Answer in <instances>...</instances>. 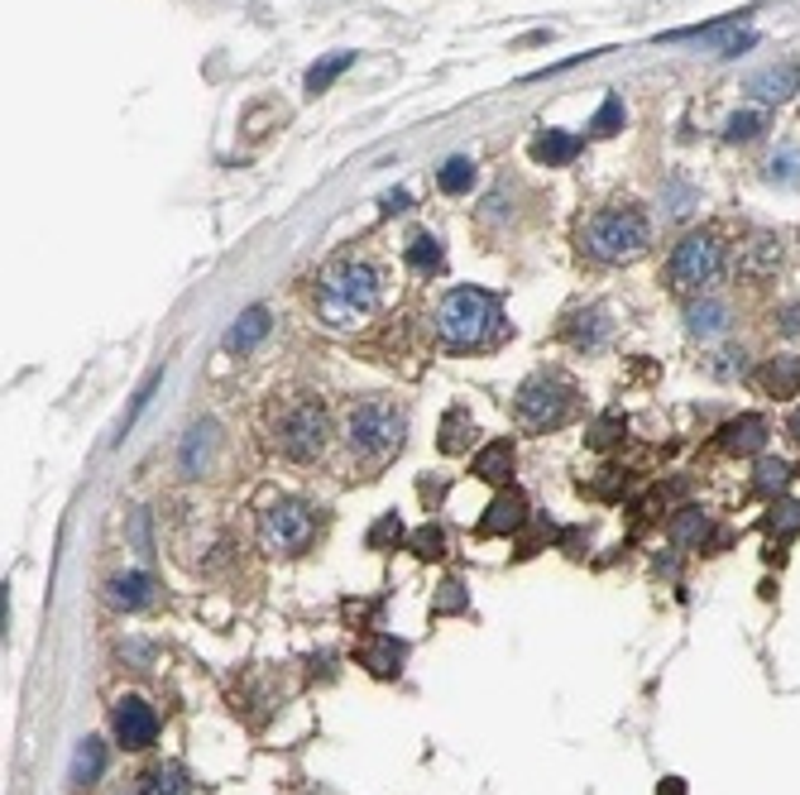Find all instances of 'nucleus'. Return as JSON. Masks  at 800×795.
Segmentation results:
<instances>
[{"label":"nucleus","instance_id":"nucleus-41","mask_svg":"<svg viewBox=\"0 0 800 795\" xmlns=\"http://www.w3.org/2000/svg\"><path fill=\"white\" fill-rule=\"evenodd\" d=\"M403 206H408V197H403V193H393V197H383V212H403Z\"/></svg>","mask_w":800,"mask_h":795},{"label":"nucleus","instance_id":"nucleus-19","mask_svg":"<svg viewBox=\"0 0 800 795\" xmlns=\"http://www.w3.org/2000/svg\"><path fill=\"white\" fill-rule=\"evenodd\" d=\"M470 470L479 474V480H489V484H504L508 474H514V446H508V441H489V446L475 455Z\"/></svg>","mask_w":800,"mask_h":795},{"label":"nucleus","instance_id":"nucleus-5","mask_svg":"<svg viewBox=\"0 0 800 795\" xmlns=\"http://www.w3.org/2000/svg\"><path fill=\"white\" fill-rule=\"evenodd\" d=\"M316 537V513L302 499H274L260 513V547L274 556H302Z\"/></svg>","mask_w":800,"mask_h":795},{"label":"nucleus","instance_id":"nucleus-6","mask_svg":"<svg viewBox=\"0 0 800 795\" xmlns=\"http://www.w3.org/2000/svg\"><path fill=\"white\" fill-rule=\"evenodd\" d=\"M719 268H724V245H719L714 230H695L685 235V241L671 249V264H666V278L676 293H700L710 288L719 278Z\"/></svg>","mask_w":800,"mask_h":795},{"label":"nucleus","instance_id":"nucleus-8","mask_svg":"<svg viewBox=\"0 0 800 795\" xmlns=\"http://www.w3.org/2000/svg\"><path fill=\"white\" fill-rule=\"evenodd\" d=\"M326 441H331V418L322 403H297L279 426V451L287 460H302V465L322 455Z\"/></svg>","mask_w":800,"mask_h":795},{"label":"nucleus","instance_id":"nucleus-33","mask_svg":"<svg viewBox=\"0 0 800 795\" xmlns=\"http://www.w3.org/2000/svg\"><path fill=\"white\" fill-rule=\"evenodd\" d=\"M466 609H470V595L460 590L456 580H446V585H441V595L431 599V614H466Z\"/></svg>","mask_w":800,"mask_h":795},{"label":"nucleus","instance_id":"nucleus-22","mask_svg":"<svg viewBox=\"0 0 800 795\" xmlns=\"http://www.w3.org/2000/svg\"><path fill=\"white\" fill-rule=\"evenodd\" d=\"M441 264H446V254H441L437 235H412V241H408V268H412V274L431 278V274H441Z\"/></svg>","mask_w":800,"mask_h":795},{"label":"nucleus","instance_id":"nucleus-10","mask_svg":"<svg viewBox=\"0 0 800 795\" xmlns=\"http://www.w3.org/2000/svg\"><path fill=\"white\" fill-rule=\"evenodd\" d=\"M748 91L753 97H762V101H791L796 91H800V62H777V68H762V72H753L748 77Z\"/></svg>","mask_w":800,"mask_h":795},{"label":"nucleus","instance_id":"nucleus-37","mask_svg":"<svg viewBox=\"0 0 800 795\" xmlns=\"http://www.w3.org/2000/svg\"><path fill=\"white\" fill-rule=\"evenodd\" d=\"M135 547L154 551V542H149V513H135Z\"/></svg>","mask_w":800,"mask_h":795},{"label":"nucleus","instance_id":"nucleus-23","mask_svg":"<svg viewBox=\"0 0 800 795\" xmlns=\"http://www.w3.org/2000/svg\"><path fill=\"white\" fill-rule=\"evenodd\" d=\"M470 436H475V418H470V412H466V408H451V412H446V418H441V451H446V455H460V451L470 446Z\"/></svg>","mask_w":800,"mask_h":795},{"label":"nucleus","instance_id":"nucleus-36","mask_svg":"<svg viewBox=\"0 0 800 795\" xmlns=\"http://www.w3.org/2000/svg\"><path fill=\"white\" fill-rule=\"evenodd\" d=\"M618 426H623L618 418H609V422H599V426H595V436H589V446H595V451H604V446H614V441H618V436H614V432H618Z\"/></svg>","mask_w":800,"mask_h":795},{"label":"nucleus","instance_id":"nucleus-39","mask_svg":"<svg viewBox=\"0 0 800 795\" xmlns=\"http://www.w3.org/2000/svg\"><path fill=\"white\" fill-rule=\"evenodd\" d=\"M657 795H685V786H681V776H666V782L657 786Z\"/></svg>","mask_w":800,"mask_h":795},{"label":"nucleus","instance_id":"nucleus-28","mask_svg":"<svg viewBox=\"0 0 800 795\" xmlns=\"http://www.w3.org/2000/svg\"><path fill=\"white\" fill-rule=\"evenodd\" d=\"M762 130H767V116H762V110H739V116H729L724 139H729V145H748V139H758Z\"/></svg>","mask_w":800,"mask_h":795},{"label":"nucleus","instance_id":"nucleus-38","mask_svg":"<svg viewBox=\"0 0 800 795\" xmlns=\"http://www.w3.org/2000/svg\"><path fill=\"white\" fill-rule=\"evenodd\" d=\"M777 322H781V331H787V336H800V307H787V312L777 316Z\"/></svg>","mask_w":800,"mask_h":795},{"label":"nucleus","instance_id":"nucleus-15","mask_svg":"<svg viewBox=\"0 0 800 795\" xmlns=\"http://www.w3.org/2000/svg\"><path fill=\"white\" fill-rule=\"evenodd\" d=\"M685 331H691L695 341H719L729 331V307L714 297L691 302V307H685Z\"/></svg>","mask_w":800,"mask_h":795},{"label":"nucleus","instance_id":"nucleus-4","mask_svg":"<svg viewBox=\"0 0 800 795\" xmlns=\"http://www.w3.org/2000/svg\"><path fill=\"white\" fill-rule=\"evenodd\" d=\"M652 230H647V216L637 206H604V212L589 216L585 226V254L599 264H628L647 249Z\"/></svg>","mask_w":800,"mask_h":795},{"label":"nucleus","instance_id":"nucleus-34","mask_svg":"<svg viewBox=\"0 0 800 795\" xmlns=\"http://www.w3.org/2000/svg\"><path fill=\"white\" fill-rule=\"evenodd\" d=\"M589 130H595V135H614V130H623V101H618V97L604 101V106H599V116L589 120Z\"/></svg>","mask_w":800,"mask_h":795},{"label":"nucleus","instance_id":"nucleus-1","mask_svg":"<svg viewBox=\"0 0 800 795\" xmlns=\"http://www.w3.org/2000/svg\"><path fill=\"white\" fill-rule=\"evenodd\" d=\"M379 307V274L364 259H335L316 278V312L326 326H355Z\"/></svg>","mask_w":800,"mask_h":795},{"label":"nucleus","instance_id":"nucleus-30","mask_svg":"<svg viewBox=\"0 0 800 795\" xmlns=\"http://www.w3.org/2000/svg\"><path fill=\"white\" fill-rule=\"evenodd\" d=\"M212 436H216V426H197V432L187 436V446H183V470L187 474H202L206 451H212Z\"/></svg>","mask_w":800,"mask_h":795},{"label":"nucleus","instance_id":"nucleus-20","mask_svg":"<svg viewBox=\"0 0 800 795\" xmlns=\"http://www.w3.org/2000/svg\"><path fill=\"white\" fill-rule=\"evenodd\" d=\"M705 537H710V513L705 508H681L676 518H671V542L676 547H705Z\"/></svg>","mask_w":800,"mask_h":795},{"label":"nucleus","instance_id":"nucleus-31","mask_svg":"<svg viewBox=\"0 0 800 795\" xmlns=\"http://www.w3.org/2000/svg\"><path fill=\"white\" fill-rule=\"evenodd\" d=\"M767 528H772L777 537L800 532V503H796V499H777V503H772V518H767Z\"/></svg>","mask_w":800,"mask_h":795},{"label":"nucleus","instance_id":"nucleus-14","mask_svg":"<svg viewBox=\"0 0 800 795\" xmlns=\"http://www.w3.org/2000/svg\"><path fill=\"white\" fill-rule=\"evenodd\" d=\"M719 446H724L729 455H758L767 446V422L758 418V412H748V418L729 422L724 432H719Z\"/></svg>","mask_w":800,"mask_h":795},{"label":"nucleus","instance_id":"nucleus-24","mask_svg":"<svg viewBox=\"0 0 800 795\" xmlns=\"http://www.w3.org/2000/svg\"><path fill=\"white\" fill-rule=\"evenodd\" d=\"M101 767H106L101 738H82V747H77V757H72V782H77V786H91L96 776H101Z\"/></svg>","mask_w":800,"mask_h":795},{"label":"nucleus","instance_id":"nucleus-25","mask_svg":"<svg viewBox=\"0 0 800 795\" xmlns=\"http://www.w3.org/2000/svg\"><path fill=\"white\" fill-rule=\"evenodd\" d=\"M139 795H192V782L183 776V767H154L139 782Z\"/></svg>","mask_w":800,"mask_h":795},{"label":"nucleus","instance_id":"nucleus-12","mask_svg":"<svg viewBox=\"0 0 800 795\" xmlns=\"http://www.w3.org/2000/svg\"><path fill=\"white\" fill-rule=\"evenodd\" d=\"M403 657H408L403 642H393L389 632H374V638L360 647V666H364L370 676H379V680H389V676L403 671Z\"/></svg>","mask_w":800,"mask_h":795},{"label":"nucleus","instance_id":"nucleus-3","mask_svg":"<svg viewBox=\"0 0 800 795\" xmlns=\"http://www.w3.org/2000/svg\"><path fill=\"white\" fill-rule=\"evenodd\" d=\"M403 436H408V412L398 408L393 398H370V403H360L345 422L350 455L370 470H379L383 460H393L398 446H403Z\"/></svg>","mask_w":800,"mask_h":795},{"label":"nucleus","instance_id":"nucleus-2","mask_svg":"<svg viewBox=\"0 0 800 795\" xmlns=\"http://www.w3.org/2000/svg\"><path fill=\"white\" fill-rule=\"evenodd\" d=\"M504 336V312L485 288H456L437 307V341L446 350H485Z\"/></svg>","mask_w":800,"mask_h":795},{"label":"nucleus","instance_id":"nucleus-21","mask_svg":"<svg viewBox=\"0 0 800 795\" xmlns=\"http://www.w3.org/2000/svg\"><path fill=\"white\" fill-rule=\"evenodd\" d=\"M575 154H581V139L566 135V130H547V135H537V145H533V158L537 164H547V168L570 164Z\"/></svg>","mask_w":800,"mask_h":795},{"label":"nucleus","instance_id":"nucleus-11","mask_svg":"<svg viewBox=\"0 0 800 795\" xmlns=\"http://www.w3.org/2000/svg\"><path fill=\"white\" fill-rule=\"evenodd\" d=\"M527 522V499L518 494V489H508V494H499L489 508H485V518H479V532L485 537H504V532H518Z\"/></svg>","mask_w":800,"mask_h":795},{"label":"nucleus","instance_id":"nucleus-16","mask_svg":"<svg viewBox=\"0 0 800 795\" xmlns=\"http://www.w3.org/2000/svg\"><path fill=\"white\" fill-rule=\"evenodd\" d=\"M758 384H762L767 398H796V389H800V360L796 355L767 360L762 374H758Z\"/></svg>","mask_w":800,"mask_h":795},{"label":"nucleus","instance_id":"nucleus-17","mask_svg":"<svg viewBox=\"0 0 800 795\" xmlns=\"http://www.w3.org/2000/svg\"><path fill=\"white\" fill-rule=\"evenodd\" d=\"M106 599L116 603V609H144V603H154V580L144 576V570H130V576H116L106 585Z\"/></svg>","mask_w":800,"mask_h":795},{"label":"nucleus","instance_id":"nucleus-35","mask_svg":"<svg viewBox=\"0 0 800 795\" xmlns=\"http://www.w3.org/2000/svg\"><path fill=\"white\" fill-rule=\"evenodd\" d=\"M403 537V522H398V513H383L374 528H370V547L379 551V547H389V542H398Z\"/></svg>","mask_w":800,"mask_h":795},{"label":"nucleus","instance_id":"nucleus-29","mask_svg":"<svg viewBox=\"0 0 800 795\" xmlns=\"http://www.w3.org/2000/svg\"><path fill=\"white\" fill-rule=\"evenodd\" d=\"M787 480H791V465H787V460H772V455L758 460V480H753L758 494L772 499V494H781V489H787Z\"/></svg>","mask_w":800,"mask_h":795},{"label":"nucleus","instance_id":"nucleus-9","mask_svg":"<svg viewBox=\"0 0 800 795\" xmlns=\"http://www.w3.org/2000/svg\"><path fill=\"white\" fill-rule=\"evenodd\" d=\"M110 728H116V738L125 747H135V753H139V747H149L158 738V714H154L149 699L125 695L120 705H116V714H110Z\"/></svg>","mask_w":800,"mask_h":795},{"label":"nucleus","instance_id":"nucleus-18","mask_svg":"<svg viewBox=\"0 0 800 795\" xmlns=\"http://www.w3.org/2000/svg\"><path fill=\"white\" fill-rule=\"evenodd\" d=\"M269 307H250V312H240V322L226 331V350H250V345H260L269 336Z\"/></svg>","mask_w":800,"mask_h":795},{"label":"nucleus","instance_id":"nucleus-7","mask_svg":"<svg viewBox=\"0 0 800 795\" xmlns=\"http://www.w3.org/2000/svg\"><path fill=\"white\" fill-rule=\"evenodd\" d=\"M514 412H518V422L527 426V432H552V426H562L575 412V389L566 384V379L537 374V379H527V384L518 389Z\"/></svg>","mask_w":800,"mask_h":795},{"label":"nucleus","instance_id":"nucleus-13","mask_svg":"<svg viewBox=\"0 0 800 795\" xmlns=\"http://www.w3.org/2000/svg\"><path fill=\"white\" fill-rule=\"evenodd\" d=\"M777 268H781V241L777 235H753L739 254V274L758 283V278H772Z\"/></svg>","mask_w":800,"mask_h":795},{"label":"nucleus","instance_id":"nucleus-32","mask_svg":"<svg viewBox=\"0 0 800 795\" xmlns=\"http://www.w3.org/2000/svg\"><path fill=\"white\" fill-rule=\"evenodd\" d=\"M412 551H418L422 561H441V556H446V537H441V528H431V522H427V528L412 532Z\"/></svg>","mask_w":800,"mask_h":795},{"label":"nucleus","instance_id":"nucleus-26","mask_svg":"<svg viewBox=\"0 0 800 795\" xmlns=\"http://www.w3.org/2000/svg\"><path fill=\"white\" fill-rule=\"evenodd\" d=\"M437 183H441V193H451V197L470 193V187H475V164H470L466 154L446 158V164H441V173H437Z\"/></svg>","mask_w":800,"mask_h":795},{"label":"nucleus","instance_id":"nucleus-27","mask_svg":"<svg viewBox=\"0 0 800 795\" xmlns=\"http://www.w3.org/2000/svg\"><path fill=\"white\" fill-rule=\"evenodd\" d=\"M350 62H355V53H331V58H322L316 68H308V91H312V97H316V91H326L335 77L350 68Z\"/></svg>","mask_w":800,"mask_h":795},{"label":"nucleus","instance_id":"nucleus-40","mask_svg":"<svg viewBox=\"0 0 800 795\" xmlns=\"http://www.w3.org/2000/svg\"><path fill=\"white\" fill-rule=\"evenodd\" d=\"M787 436H791V441H796V446H800V408H796V412H791V418H787Z\"/></svg>","mask_w":800,"mask_h":795}]
</instances>
